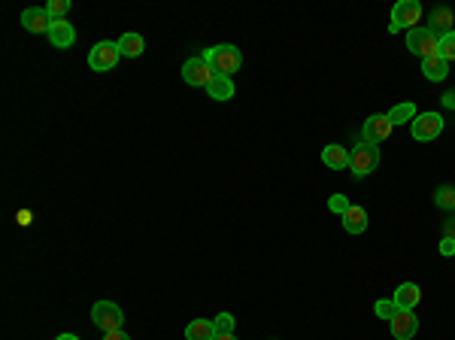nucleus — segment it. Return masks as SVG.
I'll return each mask as SVG.
<instances>
[{"label": "nucleus", "instance_id": "20", "mask_svg": "<svg viewBox=\"0 0 455 340\" xmlns=\"http://www.w3.org/2000/svg\"><path fill=\"white\" fill-rule=\"evenodd\" d=\"M419 116V112H416V104H413V100H404V104H395L392 107V112H389V122L392 124H413V119Z\"/></svg>", "mask_w": 455, "mask_h": 340}, {"label": "nucleus", "instance_id": "32", "mask_svg": "<svg viewBox=\"0 0 455 340\" xmlns=\"http://www.w3.org/2000/svg\"><path fill=\"white\" fill-rule=\"evenodd\" d=\"M55 340H79V337H76V334H58Z\"/></svg>", "mask_w": 455, "mask_h": 340}, {"label": "nucleus", "instance_id": "13", "mask_svg": "<svg viewBox=\"0 0 455 340\" xmlns=\"http://www.w3.org/2000/svg\"><path fill=\"white\" fill-rule=\"evenodd\" d=\"M49 43L55 49H70L73 43H76V31H73V25L67 18H61V21H52V28H49Z\"/></svg>", "mask_w": 455, "mask_h": 340}, {"label": "nucleus", "instance_id": "15", "mask_svg": "<svg viewBox=\"0 0 455 340\" xmlns=\"http://www.w3.org/2000/svg\"><path fill=\"white\" fill-rule=\"evenodd\" d=\"M207 95H210L213 100H231V97H234V79L215 73V76L210 79V85H207Z\"/></svg>", "mask_w": 455, "mask_h": 340}, {"label": "nucleus", "instance_id": "6", "mask_svg": "<svg viewBox=\"0 0 455 340\" xmlns=\"http://www.w3.org/2000/svg\"><path fill=\"white\" fill-rule=\"evenodd\" d=\"M407 49L419 58H431V55H437V37L428 28H413L407 31Z\"/></svg>", "mask_w": 455, "mask_h": 340}, {"label": "nucleus", "instance_id": "23", "mask_svg": "<svg viewBox=\"0 0 455 340\" xmlns=\"http://www.w3.org/2000/svg\"><path fill=\"white\" fill-rule=\"evenodd\" d=\"M434 203L440 210H455V186H440L434 195Z\"/></svg>", "mask_w": 455, "mask_h": 340}, {"label": "nucleus", "instance_id": "30", "mask_svg": "<svg viewBox=\"0 0 455 340\" xmlns=\"http://www.w3.org/2000/svg\"><path fill=\"white\" fill-rule=\"evenodd\" d=\"M104 340H131V337L124 334V331H109V334H107Z\"/></svg>", "mask_w": 455, "mask_h": 340}, {"label": "nucleus", "instance_id": "16", "mask_svg": "<svg viewBox=\"0 0 455 340\" xmlns=\"http://www.w3.org/2000/svg\"><path fill=\"white\" fill-rule=\"evenodd\" d=\"M143 49H146V43H143L140 33H134V31L122 33V40H119V52H122V58H140Z\"/></svg>", "mask_w": 455, "mask_h": 340}, {"label": "nucleus", "instance_id": "33", "mask_svg": "<svg viewBox=\"0 0 455 340\" xmlns=\"http://www.w3.org/2000/svg\"><path fill=\"white\" fill-rule=\"evenodd\" d=\"M213 340H237L234 334H222V337H213Z\"/></svg>", "mask_w": 455, "mask_h": 340}, {"label": "nucleus", "instance_id": "12", "mask_svg": "<svg viewBox=\"0 0 455 340\" xmlns=\"http://www.w3.org/2000/svg\"><path fill=\"white\" fill-rule=\"evenodd\" d=\"M455 13H452V9L449 6H434V9H431V33H434V37L440 40V37H446V33H452L455 28Z\"/></svg>", "mask_w": 455, "mask_h": 340}, {"label": "nucleus", "instance_id": "3", "mask_svg": "<svg viewBox=\"0 0 455 340\" xmlns=\"http://www.w3.org/2000/svg\"><path fill=\"white\" fill-rule=\"evenodd\" d=\"M419 18H422V4H419V0H397V4L392 6V25H389V31L392 33H397L401 28L413 31L419 25Z\"/></svg>", "mask_w": 455, "mask_h": 340}, {"label": "nucleus", "instance_id": "1", "mask_svg": "<svg viewBox=\"0 0 455 340\" xmlns=\"http://www.w3.org/2000/svg\"><path fill=\"white\" fill-rule=\"evenodd\" d=\"M203 61H207L213 67V73H222V76H231L240 70L243 64V55L237 46H231V43H222V46H213L203 52Z\"/></svg>", "mask_w": 455, "mask_h": 340}, {"label": "nucleus", "instance_id": "10", "mask_svg": "<svg viewBox=\"0 0 455 340\" xmlns=\"http://www.w3.org/2000/svg\"><path fill=\"white\" fill-rule=\"evenodd\" d=\"M389 325H392V337L395 340H413L416 331H419V316L413 310H397Z\"/></svg>", "mask_w": 455, "mask_h": 340}, {"label": "nucleus", "instance_id": "25", "mask_svg": "<svg viewBox=\"0 0 455 340\" xmlns=\"http://www.w3.org/2000/svg\"><path fill=\"white\" fill-rule=\"evenodd\" d=\"M213 328H215V337L234 334V316H231V313H219V316L213 319Z\"/></svg>", "mask_w": 455, "mask_h": 340}, {"label": "nucleus", "instance_id": "29", "mask_svg": "<svg viewBox=\"0 0 455 340\" xmlns=\"http://www.w3.org/2000/svg\"><path fill=\"white\" fill-rule=\"evenodd\" d=\"M443 107H446V110H455V92H446V95H443Z\"/></svg>", "mask_w": 455, "mask_h": 340}, {"label": "nucleus", "instance_id": "5", "mask_svg": "<svg viewBox=\"0 0 455 340\" xmlns=\"http://www.w3.org/2000/svg\"><path fill=\"white\" fill-rule=\"evenodd\" d=\"M119 58H122L119 43L104 40V43H97V46L88 52V67L91 70H97V73H107V70H112V67L119 64Z\"/></svg>", "mask_w": 455, "mask_h": 340}, {"label": "nucleus", "instance_id": "18", "mask_svg": "<svg viewBox=\"0 0 455 340\" xmlns=\"http://www.w3.org/2000/svg\"><path fill=\"white\" fill-rule=\"evenodd\" d=\"M343 228L349 231V234H361L364 228H368V213H364V207H352L346 210V216H343Z\"/></svg>", "mask_w": 455, "mask_h": 340}, {"label": "nucleus", "instance_id": "26", "mask_svg": "<svg viewBox=\"0 0 455 340\" xmlns=\"http://www.w3.org/2000/svg\"><path fill=\"white\" fill-rule=\"evenodd\" d=\"M373 310H377V316H380V319H395V313L397 310H401V307H397V304L395 301H389V298H380L377 304H373Z\"/></svg>", "mask_w": 455, "mask_h": 340}, {"label": "nucleus", "instance_id": "31", "mask_svg": "<svg viewBox=\"0 0 455 340\" xmlns=\"http://www.w3.org/2000/svg\"><path fill=\"white\" fill-rule=\"evenodd\" d=\"M446 237H452V240H455V222L446 225Z\"/></svg>", "mask_w": 455, "mask_h": 340}, {"label": "nucleus", "instance_id": "8", "mask_svg": "<svg viewBox=\"0 0 455 340\" xmlns=\"http://www.w3.org/2000/svg\"><path fill=\"white\" fill-rule=\"evenodd\" d=\"M213 76L215 73H213V67L203 61V55H198V58H188L186 64H182V79H186L188 85H195V88H207Z\"/></svg>", "mask_w": 455, "mask_h": 340}, {"label": "nucleus", "instance_id": "28", "mask_svg": "<svg viewBox=\"0 0 455 340\" xmlns=\"http://www.w3.org/2000/svg\"><path fill=\"white\" fill-rule=\"evenodd\" d=\"M440 253L443 255H455V240H452V237H443V240H440Z\"/></svg>", "mask_w": 455, "mask_h": 340}, {"label": "nucleus", "instance_id": "19", "mask_svg": "<svg viewBox=\"0 0 455 340\" xmlns=\"http://www.w3.org/2000/svg\"><path fill=\"white\" fill-rule=\"evenodd\" d=\"M422 73L431 79V83H440V79H446L449 64L443 61L440 55H431V58H422Z\"/></svg>", "mask_w": 455, "mask_h": 340}, {"label": "nucleus", "instance_id": "27", "mask_svg": "<svg viewBox=\"0 0 455 340\" xmlns=\"http://www.w3.org/2000/svg\"><path fill=\"white\" fill-rule=\"evenodd\" d=\"M349 207H352V203H349L346 195H331V198H328V210H331V213H340V216H346Z\"/></svg>", "mask_w": 455, "mask_h": 340}, {"label": "nucleus", "instance_id": "4", "mask_svg": "<svg viewBox=\"0 0 455 340\" xmlns=\"http://www.w3.org/2000/svg\"><path fill=\"white\" fill-rule=\"evenodd\" d=\"M349 167H352V174H355L358 179L373 174V170L380 167V146H370V143L355 146V149L349 152Z\"/></svg>", "mask_w": 455, "mask_h": 340}, {"label": "nucleus", "instance_id": "11", "mask_svg": "<svg viewBox=\"0 0 455 340\" xmlns=\"http://www.w3.org/2000/svg\"><path fill=\"white\" fill-rule=\"evenodd\" d=\"M21 25H25V31H31V33H49L52 18H49V13H46V6H28L25 13H21Z\"/></svg>", "mask_w": 455, "mask_h": 340}, {"label": "nucleus", "instance_id": "22", "mask_svg": "<svg viewBox=\"0 0 455 340\" xmlns=\"http://www.w3.org/2000/svg\"><path fill=\"white\" fill-rule=\"evenodd\" d=\"M437 55H440V58L446 61V64H449V61H455V31L437 40Z\"/></svg>", "mask_w": 455, "mask_h": 340}, {"label": "nucleus", "instance_id": "9", "mask_svg": "<svg viewBox=\"0 0 455 340\" xmlns=\"http://www.w3.org/2000/svg\"><path fill=\"white\" fill-rule=\"evenodd\" d=\"M392 128H395V124L389 122V116H370L368 122L361 124V140L370 143V146H377L382 140H389Z\"/></svg>", "mask_w": 455, "mask_h": 340}, {"label": "nucleus", "instance_id": "17", "mask_svg": "<svg viewBox=\"0 0 455 340\" xmlns=\"http://www.w3.org/2000/svg\"><path fill=\"white\" fill-rule=\"evenodd\" d=\"M322 161H325V167H331V170H343V167H349V152L343 149V146H325L322 149Z\"/></svg>", "mask_w": 455, "mask_h": 340}, {"label": "nucleus", "instance_id": "24", "mask_svg": "<svg viewBox=\"0 0 455 340\" xmlns=\"http://www.w3.org/2000/svg\"><path fill=\"white\" fill-rule=\"evenodd\" d=\"M67 9H70V0H49V4H46V13H49L52 21L67 18Z\"/></svg>", "mask_w": 455, "mask_h": 340}, {"label": "nucleus", "instance_id": "2", "mask_svg": "<svg viewBox=\"0 0 455 340\" xmlns=\"http://www.w3.org/2000/svg\"><path fill=\"white\" fill-rule=\"evenodd\" d=\"M91 322H95L104 334H109V331H122L124 313H122L119 304H112V301H97L95 307H91Z\"/></svg>", "mask_w": 455, "mask_h": 340}, {"label": "nucleus", "instance_id": "21", "mask_svg": "<svg viewBox=\"0 0 455 340\" xmlns=\"http://www.w3.org/2000/svg\"><path fill=\"white\" fill-rule=\"evenodd\" d=\"M213 337H215V328L210 319H195L186 328V340H213Z\"/></svg>", "mask_w": 455, "mask_h": 340}, {"label": "nucleus", "instance_id": "14", "mask_svg": "<svg viewBox=\"0 0 455 340\" xmlns=\"http://www.w3.org/2000/svg\"><path fill=\"white\" fill-rule=\"evenodd\" d=\"M401 310H413L419 301H422V289L416 286V282H401V286L395 289V298H392Z\"/></svg>", "mask_w": 455, "mask_h": 340}, {"label": "nucleus", "instance_id": "7", "mask_svg": "<svg viewBox=\"0 0 455 340\" xmlns=\"http://www.w3.org/2000/svg\"><path fill=\"white\" fill-rule=\"evenodd\" d=\"M410 131H413V137H416L419 143H428V140L440 137L443 119L437 116V112H419V116L413 119V124H410Z\"/></svg>", "mask_w": 455, "mask_h": 340}]
</instances>
